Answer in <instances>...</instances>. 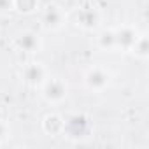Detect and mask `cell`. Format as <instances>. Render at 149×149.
Masks as SVG:
<instances>
[{
  "instance_id": "cell-8",
  "label": "cell",
  "mask_w": 149,
  "mask_h": 149,
  "mask_svg": "<svg viewBox=\"0 0 149 149\" xmlns=\"http://www.w3.org/2000/svg\"><path fill=\"white\" fill-rule=\"evenodd\" d=\"M6 135H7V126L4 123H0V140L6 139Z\"/></svg>"
},
{
  "instance_id": "cell-3",
  "label": "cell",
  "mask_w": 149,
  "mask_h": 149,
  "mask_svg": "<svg viewBox=\"0 0 149 149\" xmlns=\"http://www.w3.org/2000/svg\"><path fill=\"white\" fill-rule=\"evenodd\" d=\"M44 77V70L39 63H32L25 68V79L28 83H39Z\"/></svg>"
},
{
  "instance_id": "cell-7",
  "label": "cell",
  "mask_w": 149,
  "mask_h": 149,
  "mask_svg": "<svg viewBox=\"0 0 149 149\" xmlns=\"http://www.w3.org/2000/svg\"><path fill=\"white\" fill-rule=\"evenodd\" d=\"M11 7V0H0V13H4Z\"/></svg>"
},
{
  "instance_id": "cell-9",
  "label": "cell",
  "mask_w": 149,
  "mask_h": 149,
  "mask_svg": "<svg viewBox=\"0 0 149 149\" xmlns=\"http://www.w3.org/2000/svg\"><path fill=\"white\" fill-rule=\"evenodd\" d=\"M102 42H104V44L107 42V33H104V35H102ZM109 42H116V39H114V35H112V33H109Z\"/></svg>"
},
{
  "instance_id": "cell-1",
  "label": "cell",
  "mask_w": 149,
  "mask_h": 149,
  "mask_svg": "<svg viewBox=\"0 0 149 149\" xmlns=\"http://www.w3.org/2000/svg\"><path fill=\"white\" fill-rule=\"evenodd\" d=\"M65 86L60 81H49L44 88V95L47 100H61L65 97Z\"/></svg>"
},
{
  "instance_id": "cell-2",
  "label": "cell",
  "mask_w": 149,
  "mask_h": 149,
  "mask_svg": "<svg viewBox=\"0 0 149 149\" xmlns=\"http://www.w3.org/2000/svg\"><path fill=\"white\" fill-rule=\"evenodd\" d=\"M88 84L91 86V88H95V90H100V88H104L105 84H107V76L102 72V70H91L90 74H88Z\"/></svg>"
},
{
  "instance_id": "cell-4",
  "label": "cell",
  "mask_w": 149,
  "mask_h": 149,
  "mask_svg": "<svg viewBox=\"0 0 149 149\" xmlns=\"http://www.w3.org/2000/svg\"><path fill=\"white\" fill-rule=\"evenodd\" d=\"M60 23H61V13L58 11V7H47L44 14V25L49 28H54V26H60Z\"/></svg>"
},
{
  "instance_id": "cell-5",
  "label": "cell",
  "mask_w": 149,
  "mask_h": 149,
  "mask_svg": "<svg viewBox=\"0 0 149 149\" xmlns=\"http://www.w3.org/2000/svg\"><path fill=\"white\" fill-rule=\"evenodd\" d=\"M18 44H19L25 51H33V49L39 46V40H37V37H35L33 33H25V35L19 37Z\"/></svg>"
},
{
  "instance_id": "cell-6",
  "label": "cell",
  "mask_w": 149,
  "mask_h": 149,
  "mask_svg": "<svg viewBox=\"0 0 149 149\" xmlns=\"http://www.w3.org/2000/svg\"><path fill=\"white\" fill-rule=\"evenodd\" d=\"M37 4V0H16V6L21 11H32Z\"/></svg>"
}]
</instances>
